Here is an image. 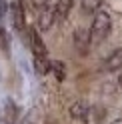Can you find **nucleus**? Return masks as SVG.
<instances>
[{
	"label": "nucleus",
	"mask_w": 122,
	"mask_h": 124,
	"mask_svg": "<svg viewBox=\"0 0 122 124\" xmlns=\"http://www.w3.org/2000/svg\"><path fill=\"white\" fill-rule=\"evenodd\" d=\"M110 28H112V20H110V14L104 12V10H98L94 12L92 16V24H90V44H100L106 36L110 34Z\"/></svg>",
	"instance_id": "1"
},
{
	"label": "nucleus",
	"mask_w": 122,
	"mask_h": 124,
	"mask_svg": "<svg viewBox=\"0 0 122 124\" xmlns=\"http://www.w3.org/2000/svg\"><path fill=\"white\" fill-rule=\"evenodd\" d=\"M18 120V104L12 98H4L0 104V124H16Z\"/></svg>",
	"instance_id": "2"
},
{
	"label": "nucleus",
	"mask_w": 122,
	"mask_h": 124,
	"mask_svg": "<svg viewBox=\"0 0 122 124\" xmlns=\"http://www.w3.org/2000/svg\"><path fill=\"white\" fill-rule=\"evenodd\" d=\"M8 10H10V20H12L14 30L22 32V30H24V24H26V14H24L22 2L20 0H12V4L8 6Z\"/></svg>",
	"instance_id": "3"
},
{
	"label": "nucleus",
	"mask_w": 122,
	"mask_h": 124,
	"mask_svg": "<svg viewBox=\"0 0 122 124\" xmlns=\"http://www.w3.org/2000/svg\"><path fill=\"white\" fill-rule=\"evenodd\" d=\"M106 118V108L100 104H94V106H88L84 116H82V122L84 124H102Z\"/></svg>",
	"instance_id": "4"
},
{
	"label": "nucleus",
	"mask_w": 122,
	"mask_h": 124,
	"mask_svg": "<svg viewBox=\"0 0 122 124\" xmlns=\"http://www.w3.org/2000/svg\"><path fill=\"white\" fill-rule=\"evenodd\" d=\"M28 46H30V50L34 52V56L46 54V44H44L38 28H28Z\"/></svg>",
	"instance_id": "5"
},
{
	"label": "nucleus",
	"mask_w": 122,
	"mask_h": 124,
	"mask_svg": "<svg viewBox=\"0 0 122 124\" xmlns=\"http://www.w3.org/2000/svg\"><path fill=\"white\" fill-rule=\"evenodd\" d=\"M72 40H74V46H76V50H78L80 54H86L88 50V46H90V32H86V30H74V36H72Z\"/></svg>",
	"instance_id": "6"
},
{
	"label": "nucleus",
	"mask_w": 122,
	"mask_h": 124,
	"mask_svg": "<svg viewBox=\"0 0 122 124\" xmlns=\"http://www.w3.org/2000/svg\"><path fill=\"white\" fill-rule=\"evenodd\" d=\"M32 66H34L36 74H40V76H46V74H50V72H52V60L46 56V54L34 56V60H32Z\"/></svg>",
	"instance_id": "7"
},
{
	"label": "nucleus",
	"mask_w": 122,
	"mask_h": 124,
	"mask_svg": "<svg viewBox=\"0 0 122 124\" xmlns=\"http://www.w3.org/2000/svg\"><path fill=\"white\" fill-rule=\"evenodd\" d=\"M104 70H106V72L122 70V48H116L108 58L104 60Z\"/></svg>",
	"instance_id": "8"
},
{
	"label": "nucleus",
	"mask_w": 122,
	"mask_h": 124,
	"mask_svg": "<svg viewBox=\"0 0 122 124\" xmlns=\"http://www.w3.org/2000/svg\"><path fill=\"white\" fill-rule=\"evenodd\" d=\"M74 6V0H58V2L54 4V16L58 22H64L68 18V14H70Z\"/></svg>",
	"instance_id": "9"
},
{
	"label": "nucleus",
	"mask_w": 122,
	"mask_h": 124,
	"mask_svg": "<svg viewBox=\"0 0 122 124\" xmlns=\"http://www.w3.org/2000/svg\"><path fill=\"white\" fill-rule=\"evenodd\" d=\"M54 6H44V10L40 12V18H38V28L40 30H48L52 24H54Z\"/></svg>",
	"instance_id": "10"
},
{
	"label": "nucleus",
	"mask_w": 122,
	"mask_h": 124,
	"mask_svg": "<svg viewBox=\"0 0 122 124\" xmlns=\"http://www.w3.org/2000/svg\"><path fill=\"white\" fill-rule=\"evenodd\" d=\"M52 72H54V76H56L58 82H62L66 78V64H64V62H60V60H52Z\"/></svg>",
	"instance_id": "11"
},
{
	"label": "nucleus",
	"mask_w": 122,
	"mask_h": 124,
	"mask_svg": "<svg viewBox=\"0 0 122 124\" xmlns=\"http://www.w3.org/2000/svg\"><path fill=\"white\" fill-rule=\"evenodd\" d=\"M86 108H88V106H86L84 102H74V104L70 106V116H72V118H76V120H82Z\"/></svg>",
	"instance_id": "12"
},
{
	"label": "nucleus",
	"mask_w": 122,
	"mask_h": 124,
	"mask_svg": "<svg viewBox=\"0 0 122 124\" xmlns=\"http://www.w3.org/2000/svg\"><path fill=\"white\" fill-rule=\"evenodd\" d=\"M100 4H102V0H82V10L84 12H94V10H98Z\"/></svg>",
	"instance_id": "13"
},
{
	"label": "nucleus",
	"mask_w": 122,
	"mask_h": 124,
	"mask_svg": "<svg viewBox=\"0 0 122 124\" xmlns=\"http://www.w3.org/2000/svg\"><path fill=\"white\" fill-rule=\"evenodd\" d=\"M8 48V40H6V32L0 28V50H6Z\"/></svg>",
	"instance_id": "14"
},
{
	"label": "nucleus",
	"mask_w": 122,
	"mask_h": 124,
	"mask_svg": "<svg viewBox=\"0 0 122 124\" xmlns=\"http://www.w3.org/2000/svg\"><path fill=\"white\" fill-rule=\"evenodd\" d=\"M6 12H8V2L6 0H0V20L6 16Z\"/></svg>",
	"instance_id": "15"
},
{
	"label": "nucleus",
	"mask_w": 122,
	"mask_h": 124,
	"mask_svg": "<svg viewBox=\"0 0 122 124\" xmlns=\"http://www.w3.org/2000/svg\"><path fill=\"white\" fill-rule=\"evenodd\" d=\"M32 2H34V6H38V8H44V6H48L50 0H32Z\"/></svg>",
	"instance_id": "16"
},
{
	"label": "nucleus",
	"mask_w": 122,
	"mask_h": 124,
	"mask_svg": "<svg viewBox=\"0 0 122 124\" xmlns=\"http://www.w3.org/2000/svg\"><path fill=\"white\" fill-rule=\"evenodd\" d=\"M112 124H122V118H116V120H112Z\"/></svg>",
	"instance_id": "17"
},
{
	"label": "nucleus",
	"mask_w": 122,
	"mask_h": 124,
	"mask_svg": "<svg viewBox=\"0 0 122 124\" xmlns=\"http://www.w3.org/2000/svg\"><path fill=\"white\" fill-rule=\"evenodd\" d=\"M118 82H120V86H122V74H120V78H118Z\"/></svg>",
	"instance_id": "18"
}]
</instances>
